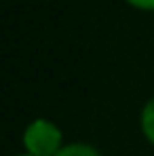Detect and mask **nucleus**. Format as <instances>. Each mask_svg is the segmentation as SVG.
<instances>
[{
	"label": "nucleus",
	"mask_w": 154,
	"mask_h": 156,
	"mask_svg": "<svg viewBox=\"0 0 154 156\" xmlns=\"http://www.w3.org/2000/svg\"><path fill=\"white\" fill-rule=\"evenodd\" d=\"M23 144L32 156H55L61 150V131L53 122L38 118L26 129Z\"/></svg>",
	"instance_id": "nucleus-1"
},
{
	"label": "nucleus",
	"mask_w": 154,
	"mask_h": 156,
	"mask_svg": "<svg viewBox=\"0 0 154 156\" xmlns=\"http://www.w3.org/2000/svg\"><path fill=\"white\" fill-rule=\"evenodd\" d=\"M55 156H102L93 146H87V144H72V146H66L61 148Z\"/></svg>",
	"instance_id": "nucleus-2"
},
{
	"label": "nucleus",
	"mask_w": 154,
	"mask_h": 156,
	"mask_svg": "<svg viewBox=\"0 0 154 156\" xmlns=\"http://www.w3.org/2000/svg\"><path fill=\"white\" fill-rule=\"evenodd\" d=\"M141 129L144 135L154 144V99H150L141 112Z\"/></svg>",
	"instance_id": "nucleus-3"
},
{
	"label": "nucleus",
	"mask_w": 154,
	"mask_h": 156,
	"mask_svg": "<svg viewBox=\"0 0 154 156\" xmlns=\"http://www.w3.org/2000/svg\"><path fill=\"white\" fill-rule=\"evenodd\" d=\"M131 6L144 9V11H154V0H127Z\"/></svg>",
	"instance_id": "nucleus-4"
},
{
	"label": "nucleus",
	"mask_w": 154,
	"mask_h": 156,
	"mask_svg": "<svg viewBox=\"0 0 154 156\" xmlns=\"http://www.w3.org/2000/svg\"><path fill=\"white\" fill-rule=\"evenodd\" d=\"M17 156H32V154H17Z\"/></svg>",
	"instance_id": "nucleus-5"
}]
</instances>
